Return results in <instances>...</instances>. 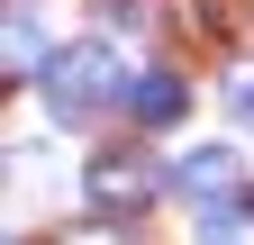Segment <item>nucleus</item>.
<instances>
[{
  "mask_svg": "<svg viewBox=\"0 0 254 245\" xmlns=\"http://www.w3.org/2000/svg\"><path fill=\"white\" fill-rule=\"evenodd\" d=\"M55 245H127V236H118V227H100V218H82V227H64Z\"/></svg>",
  "mask_w": 254,
  "mask_h": 245,
  "instance_id": "6e6552de",
  "label": "nucleus"
},
{
  "mask_svg": "<svg viewBox=\"0 0 254 245\" xmlns=\"http://www.w3.org/2000/svg\"><path fill=\"white\" fill-rule=\"evenodd\" d=\"M227 109H236V127L254 136V64H227Z\"/></svg>",
  "mask_w": 254,
  "mask_h": 245,
  "instance_id": "0eeeda50",
  "label": "nucleus"
},
{
  "mask_svg": "<svg viewBox=\"0 0 254 245\" xmlns=\"http://www.w3.org/2000/svg\"><path fill=\"white\" fill-rule=\"evenodd\" d=\"M173 191L200 200V218H209V209H227V200H236V155H227V145H190V155L173 164Z\"/></svg>",
  "mask_w": 254,
  "mask_h": 245,
  "instance_id": "7ed1b4c3",
  "label": "nucleus"
},
{
  "mask_svg": "<svg viewBox=\"0 0 254 245\" xmlns=\"http://www.w3.org/2000/svg\"><path fill=\"white\" fill-rule=\"evenodd\" d=\"M82 182H91V209H109V218H136V209H145L154 191H164L173 173H154V164L136 155V145H100Z\"/></svg>",
  "mask_w": 254,
  "mask_h": 245,
  "instance_id": "f03ea898",
  "label": "nucleus"
},
{
  "mask_svg": "<svg viewBox=\"0 0 254 245\" xmlns=\"http://www.w3.org/2000/svg\"><path fill=\"white\" fill-rule=\"evenodd\" d=\"M127 118H136V127H182V118H190V82L173 64L136 73V82H127Z\"/></svg>",
  "mask_w": 254,
  "mask_h": 245,
  "instance_id": "20e7f679",
  "label": "nucleus"
},
{
  "mask_svg": "<svg viewBox=\"0 0 254 245\" xmlns=\"http://www.w3.org/2000/svg\"><path fill=\"white\" fill-rule=\"evenodd\" d=\"M109 91H118V55H109V37H82V46L55 55V73H46V109L73 127V118H91Z\"/></svg>",
  "mask_w": 254,
  "mask_h": 245,
  "instance_id": "f257e3e1",
  "label": "nucleus"
},
{
  "mask_svg": "<svg viewBox=\"0 0 254 245\" xmlns=\"http://www.w3.org/2000/svg\"><path fill=\"white\" fill-rule=\"evenodd\" d=\"M0 73H9V82H27V73H55V46H46V27L27 18V9H9V46H0Z\"/></svg>",
  "mask_w": 254,
  "mask_h": 245,
  "instance_id": "39448f33",
  "label": "nucleus"
},
{
  "mask_svg": "<svg viewBox=\"0 0 254 245\" xmlns=\"http://www.w3.org/2000/svg\"><path fill=\"white\" fill-rule=\"evenodd\" d=\"M200 245H254V209H245V200L209 209V218H200Z\"/></svg>",
  "mask_w": 254,
  "mask_h": 245,
  "instance_id": "423d86ee",
  "label": "nucleus"
}]
</instances>
